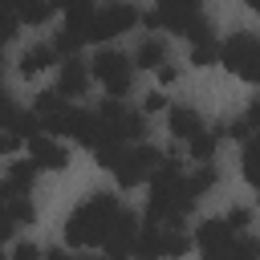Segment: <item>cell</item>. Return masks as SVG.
I'll list each match as a JSON object with an SVG mask.
<instances>
[{"mask_svg":"<svg viewBox=\"0 0 260 260\" xmlns=\"http://www.w3.org/2000/svg\"><path fill=\"white\" fill-rule=\"evenodd\" d=\"M53 8H61V12L69 16V12H85V8H93V0H53Z\"/></svg>","mask_w":260,"mask_h":260,"instance_id":"f1b7e54d","label":"cell"},{"mask_svg":"<svg viewBox=\"0 0 260 260\" xmlns=\"http://www.w3.org/2000/svg\"><path fill=\"white\" fill-rule=\"evenodd\" d=\"M219 183V171H215V162H195V171L187 175V187L195 191V199L203 195V191H211Z\"/></svg>","mask_w":260,"mask_h":260,"instance_id":"7402d4cb","label":"cell"},{"mask_svg":"<svg viewBox=\"0 0 260 260\" xmlns=\"http://www.w3.org/2000/svg\"><path fill=\"white\" fill-rule=\"evenodd\" d=\"M138 219L130 207H122L114 195L98 191L73 215L65 219V244L69 248H102L106 256H134L138 252Z\"/></svg>","mask_w":260,"mask_h":260,"instance_id":"6da1fadb","label":"cell"},{"mask_svg":"<svg viewBox=\"0 0 260 260\" xmlns=\"http://www.w3.org/2000/svg\"><path fill=\"white\" fill-rule=\"evenodd\" d=\"M16 28H20V20H16V16H0V49L16 37Z\"/></svg>","mask_w":260,"mask_h":260,"instance_id":"83f0119b","label":"cell"},{"mask_svg":"<svg viewBox=\"0 0 260 260\" xmlns=\"http://www.w3.org/2000/svg\"><path fill=\"white\" fill-rule=\"evenodd\" d=\"M12 260H41V248L32 240H20V244H12Z\"/></svg>","mask_w":260,"mask_h":260,"instance_id":"484cf974","label":"cell"},{"mask_svg":"<svg viewBox=\"0 0 260 260\" xmlns=\"http://www.w3.org/2000/svg\"><path fill=\"white\" fill-rule=\"evenodd\" d=\"M93 41V8H85V12H69L65 16V24L57 28V37H53V49L57 53H65V57H73L81 45H89Z\"/></svg>","mask_w":260,"mask_h":260,"instance_id":"30bf717a","label":"cell"},{"mask_svg":"<svg viewBox=\"0 0 260 260\" xmlns=\"http://www.w3.org/2000/svg\"><path fill=\"white\" fill-rule=\"evenodd\" d=\"M134 65H138V69H158V65H167V41H162V37H146V41L134 49Z\"/></svg>","mask_w":260,"mask_h":260,"instance_id":"e0dca14e","label":"cell"},{"mask_svg":"<svg viewBox=\"0 0 260 260\" xmlns=\"http://www.w3.org/2000/svg\"><path fill=\"white\" fill-rule=\"evenodd\" d=\"M195 16H203L199 0H158V8L146 16V28H167V32H179L183 37Z\"/></svg>","mask_w":260,"mask_h":260,"instance_id":"9c48e42d","label":"cell"},{"mask_svg":"<svg viewBox=\"0 0 260 260\" xmlns=\"http://www.w3.org/2000/svg\"><path fill=\"white\" fill-rule=\"evenodd\" d=\"M89 73L98 77V85L110 93V98H126L130 85H134V61L118 49H102L93 61H89Z\"/></svg>","mask_w":260,"mask_h":260,"instance_id":"277c9868","label":"cell"},{"mask_svg":"<svg viewBox=\"0 0 260 260\" xmlns=\"http://www.w3.org/2000/svg\"><path fill=\"white\" fill-rule=\"evenodd\" d=\"M138 20L142 16H138V8L130 0H114V4H106V8L93 12V41H114V37L130 32Z\"/></svg>","mask_w":260,"mask_h":260,"instance_id":"ba28073f","label":"cell"},{"mask_svg":"<svg viewBox=\"0 0 260 260\" xmlns=\"http://www.w3.org/2000/svg\"><path fill=\"white\" fill-rule=\"evenodd\" d=\"M244 118H248V126H252V130H260V98H252V106H248V114H244Z\"/></svg>","mask_w":260,"mask_h":260,"instance_id":"d6a6232c","label":"cell"},{"mask_svg":"<svg viewBox=\"0 0 260 260\" xmlns=\"http://www.w3.org/2000/svg\"><path fill=\"white\" fill-rule=\"evenodd\" d=\"M158 162H162V154H158L154 146L130 142V146L118 154V162H114V179H118V187H138V183H146V179L158 171Z\"/></svg>","mask_w":260,"mask_h":260,"instance_id":"8992f818","label":"cell"},{"mask_svg":"<svg viewBox=\"0 0 260 260\" xmlns=\"http://www.w3.org/2000/svg\"><path fill=\"white\" fill-rule=\"evenodd\" d=\"M219 61H223L236 77L260 85V37H252V32H232V37L219 45Z\"/></svg>","mask_w":260,"mask_h":260,"instance_id":"5b68a950","label":"cell"},{"mask_svg":"<svg viewBox=\"0 0 260 260\" xmlns=\"http://www.w3.org/2000/svg\"><path fill=\"white\" fill-rule=\"evenodd\" d=\"M53 16V0H16V20L20 24H45Z\"/></svg>","mask_w":260,"mask_h":260,"instance_id":"d6986e66","label":"cell"},{"mask_svg":"<svg viewBox=\"0 0 260 260\" xmlns=\"http://www.w3.org/2000/svg\"><path fill=\"white\" fill-rule=\"evenodd\" d=\"M12 219H16V228H32L37 223V207H32L28 191H16L12 195Z\"/></svg>","mask_w":260,"mask_h":260,"instance_id":"603a6c76","label":"cell"},{"mask_svg":"<svg viewBox=\"0 0 260 260\" xmlns=\"http://www.w3.org/2000/svg\"><path fill=\"white\" fill-rule=\"evenodd\" d=\"M57 57H61V53H57L53 45H28V49L20 53V65H16V69H20V77H37V73H45L49 65H57Z\"/></svg>","mask_w":260,"mask_h":260,"instance_id":"9a60e30c","label":"cell"},{"mask_svg":"<svg viewBox=\"0 0 260 260\" xmlns=\"http://www.w3.org/2000/svg\"><path fill=\"white\" fill-rule=\"evenodd\" d=\"M158 110H171V106H167V93H162V89L146 93V102H142V114H158Z\"/></svg>","mask_w":260,"mask_h":260,"instance_id":"4316f807","label":"cell"},{"mask_svg":"<svg viewBox=\"0 0 260 260\" xmlns=\"http://www.w3.org/2000/svg\"><path fill=\"white\" fill-rule=\"evenodd\" d=\"M12 195H16V187L4 179V183H0V244H8V240L16 236V219H12Z\"/></svg>","mask_w":260,"mask_h":260,"instance_id":"ac0fdd59","label":"cell"},{"mask_svg":"<svg viewBox=\"0 0 260 260\" xmlns=\"http://www.w3.org/2000/svg\"><path fill=\"white\" fill-rule=\"evenodd\" d=\"M219 61V41L207 37V41H191V65H215Z\"/></svg>","mask_w":260,"mask_h":260,"instance_id":"cb8c5ba5","label":"cell"},{"mask_svg":"<svg viewBox=\"0 0 260 260\" xmlns=\"http://www.w3.org/2000/svg\"><path fill=\"white\" fill-rule=\"evenodd\" d=\"M158 81H162V85H175V81H179V65H171V61L158 65Z\"/></svg>","mask_w":260,"mask_h":260,"instance_id":"4dcf8cb0","label":"cell"},{"mask_svg":"<svg viewBox=\"0 0 260 260\" xmlns=\"http://www.w3.org/2000/svg\"><path fill=\"white\" fill-rule=\"evenodd\" d=\"M37 162L32 158H16V162H8V183L16 187V191H32V183H37Z\"/></svg>","mask_w":260,"mask_h":260,"instance_id":"ffe728a7","label":"cell"},{"mask_svg":"<svg viewBox=\"0 0 260 260\" xmlns=\"http://www.w3.org/2000/svg\"><path fill=\"white\" fill-rule=\"evenodd\" d=\"M191 207H195V191L187 187V175H183L179 154H162L158 171L150 175L146 219H158V223H187Z\"/></svg>","mask_w":260,"mask_h":260,"instance_id":"7a4b0ae2","label":"cell"},{"mask_svg":"<svg viewBox=\"0 0 260 260\" xmlns=\"http://www.w3.org/2000/svg\"><path fill=\"white\" fill-rule=\"evenodd\" d=\"M28 158H32L41 171H65V167H69V150H65L53 134H37V138H28Z\"/></svg>","mask_w":260,"mask_h":260,"instance_id":"4fadbf2b","label":"cell"},{"mask_svg":"<svg viewBox=\"0 0 260 260\" xmlns=\"http://www.w3.org/2000/svg\"><path fill=\"white\" fill-rule=\"evenodd\" d=\"M98 114H102V122H106V130L118 138V142H142V134H146V118H142V110H130L122 98H110V102H102L98 106Z\"/></svg>","mask_w":260,"mask_h":260,"instance_id":"52a82bcc","label":"cell"},{"mask_svg":"<svg viewBox=\"0 0 260 260\" xmlns=\"http://www.w3.org/2000/svg\"><path fill=\"white\" fill-rule=\"evenodd\" d=\"M0 65H4V61H0Z\"/></svg>","mask_w":260,"mask_h":260,"instance_id":"8d00e7d4","label":"cell"},{"mask_svg":"<svg viewBox=\"0 0 260 260\" xmlns=\"http://www.w3.org/2000/svg\"><path fill=\"white\" fill-rule=\"evenodd\" d=\"M244 4H248V8H252V12H260V0H244Z\"/></svg>","mask_w":260,"mask_h":260,"instance_id":"d590c367","label":"cell"},{"mask_svg":"<svg viewBox=\"0 0 260 260\" xmlns=\"http://www.w3.org/2000/svg\"><path fill=\"white\" fill-rule=\"evenodd\" d=\"M0 16H16V0H0Z\"/></svg>","mask_w":260,"mask_h":260,"instance_id":"e575fe53","label":"cell"},{"mask_svg":"<svg viewBox=\"0 0 260 260\" xmlns=\"http://www.w3.org/2000/svg\"><path fill=\"white\" fill-rule=\"evenodd\" d=\"M191 244H195V236L187 232V223H158V219H146V228L138 232V252H134V256H146V260L187 256Z\"/></svg>","mask_w":260,"mask_h":260,"instance_id":"3957f363","label":"cell"},{"mask_svg":"<svg viewBox=\"0 0 260 260\" xmlns=\"http://www.w3.org/2000/svg\"><path fill=\"white\" fill-rule=\"evenodd\" d=\"M199 260H260V240H252L248 232H236L223 244L199 248Z\"/></svg>","mask_w":260,"mask_h":260,"instance_id":"8fae6325","label":"cell"},{"mask_svg":"<svg viewBox=\"0 0 260 260\" xmlns=\"http://www.w3.org/2000/svg\"><path fill=\"white\" fill-rule=\"evenodd\" d=\"M20 142H24L20 134H12V130H0V154H12Z\"/></svg>","mask_w":260,"mask_h":260,"instance_id":"f546056e","label":"cell"},{"mask_svg":"<svg viewBox=\"0 0 260 260\" xmlns=\"http://www.w3.org/2000/svg\"><path fill=\"white\" fill-rule=\"evenodd\" d=\"M240 162H244V179L260 191V130L244 142V158H240Z\"/></svg>","mask_w":260,"mask_h":260,"instance_id":"44dd1931","label":"cell"},{"mask_svg":"<svg viewBox=\"0 0 260 260\" xmlns=\"http://www.w3.org/2000/svg\"><path fill=\"white\" fill-rule=\"evenodd\" d=\"M228 219H232V223H236V228L244 232V228L252 223V211H248V207H236V211H228Z\"/></svg>","mask_w":260,"mask_h":260,"instance_id":"1f68e13d","label":"cell"},{"mask_svg":"<svg viewBox=\"0 0 260 260\" xmlns=\"http://www.w3.org/2000/svg\"><path fill=\"white\" fill-rule=\"evenodd\" d=\"M41 260H69V256H65V248H49V252H41Z\"/></svg>","mask_w":260,"mask_h":260,"instance_id":"836d02e7","label":"cell"},{"mask_svg":"<svg viewBox=\"0 0 260 260\" xmlns=\"http://www.w3.org/2000/svg\"><path fill=\"white\" fill-rule=\"evenodd\" d=\"M219 142H223V134H219L215 126H203V130L187 142V150H191V158H195V162H211V158H215V150H219Z\"/></svg>","mask_w":260,"mask_h":260,"instance_id":"2e32d148","label":"cell"},{"mask_svg":"<svg viewBox=\"0 0 260 260\" xmlns=\"http://www.w3.org/2000/svg\"><path fill=\"white\" fill-rule=\"evenodd\" d=\"M16 114H20V110H16L12 93H4V89H0V130H8V126L16 122Z\"/></svg>","mask_w":260,"mask_h":260,"instance_id":"d4e9b609","label":"cell"},{"mask_svg":"<svg viewBox=\"0 0 260 260\" xmlns=\"http://www.w3.org/2000/svg\"><path fill=\"white\" fill-rule=\"evenodd\" d=\"M167 130H171L175 138L191 142V138L203 130V118H199L195 106H171V110H167Z\"/></svg>","mask_w":260,"mask_h":260,"instance_id":"5bb4252c","label":"cell"},{"mask_svg":"<svg viewBox=\"0 0 260 260\" xmlns=\"http://www.w3.org/2000/svg\"><path fill=\"white\" fill-rule=\"evenodd\" d=\"M89 81H93V73H89V65H85L81 57H65V61H61V73H57V93H61L65 102L85 98V93H89Z\"/></svg>","mask_w":260,"mask_h":260,"instance_id":"7c38bea8","label":"cell"}]
</instances>
